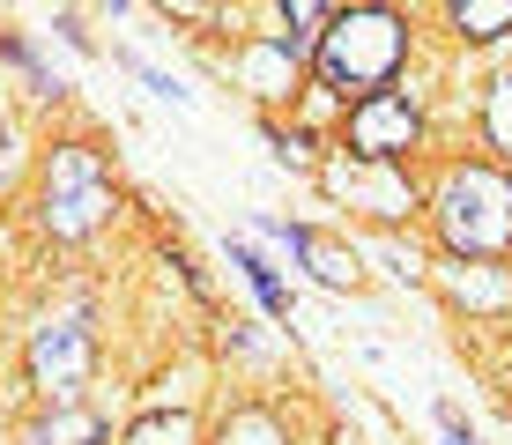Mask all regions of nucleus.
Masks as SVG:
<instances>
[{"mask_svg":"<svg viewBox=\"0 0 512 445\" xmlns=\"http://www.w3.org/2000/svg\"><path fill=\"white\" fill-rule=\"evenodd\" d=\"M401 60H409V23H401L394 8H334L320 52H312V67H320V82L334 97H386L401 75Z\"/></svg>","mask_w":512,"mask_h":445,"instance_id":"obj_1","label":"nucleus"},{"mask_svg":"<svg viewBox=\"0 0 512 445\" xmlns=\"http://www.w3.org/2000/svg\"><path fill=\"white\" fill-rule=\"evenodd\" d=\"M438 230H446L453 253L498 260L512 245V178H498L490 164L446 171V186H438Z\"/></svg>","mask_w":512,"mask_h":445,"instance_id":"obj_2","label":"nucleus"},{"mask_svg":"<svg viewBox=\"0 0 512 445\" xmlns=\"http://www.w3.org/2000/svg\"><path fill=\"white\" fill-rule=\"evenodd\" d=\"M112 216V171L90 141H60L45 156V193H38V223L52 238H90Z\"/></svg>","mask_w":512,"mask_h":445,"instance_id":"obj_3","label":"nucleus"},{"mask_svg":"<svg viewBox=\"0 0 512 445\" xmlns=\"http://www.w3.org/2000/svg\"><path fill=\"white\" fill-rule=\"evenodd\" d=\"M90 364H97V334L82 312H60L45 319L38 334H30V386H38L45 401L75 408V394L90 386Z\"/></svg>","mask_w":512,"mask_h":445,"instance_id":"obj_4","label":"nucleus"},{"mask_svg":"<svg viewBox=\"0 0 512 445\" xmlns=\"http://www.w3.org/2000/svg\"><path fill=\"white\" fill-rule=\"evenodd\" d=\"M416 141H423V119H416V104L401 97V89L349 104V149H357L364 164H401Z\"/></svg>","mask_w":512,"mask_h":445,"instance_id":"obj_5","label":"nucleus"},{"mask_svg":"<svg viewBox=\"0 0 512 445\" xmlns=\"http://www.w3.org/2000/svg\"><path fill=\"white\" fill-rule=\"evenodd\" d=\"M275 238L312 267V282H327V290H357V253H342L334 238H320V230H275Z\"/></svg>","mask_w":512,"mask_h":445,"instance_id":"obj_6","label":"nucleus"},{"mask_svg":"<svg viewBox=\"0 0 512 445\" xmlns=\"http://www.w3.org/2000/svg\"><path fill=\"white\" fill-rule=\"evenodd\" d=\"M30 445H104V416H90V408H52L38 431H30Z\"/></svg>","mask_w":512,"mask_h":445,"instance_id":"obj_7","label":"nucleus"},{"mask_svg":"<svg viewBox=\"0 0 512 445\" xmlns=\"http://www.w3.org/2000/svg\"><path fill=\"white\" fill-rule=\"evenodd\" d=\"M245 75H253V89H260V97H282V89L297 82V60H290V52H282V45L268 38V45H253V52H245Z\"/></svg>","mask_w":512,"mask_h":445,"instance_id":"obj_8","label":"nucleus"},{"mask_svg":"<svg viewBox=\"0 0 512 445\" xmlns=\"http://www.w3.org/2000/svg\"><path fill=\"white\" fill-rule=\"evenodd\" d=\"M216 445H290V438H282V423L268 416V408H231Z\"/></svg>","mask_w":512,"mask_h":445,"instance_id":"obj_9","label":"nucleus"},{"mask_svg":"<svg viewBox=\"0 0 512 445\" xmlns=\"http://www.w3.org/2000/svg\"><path fill=\"white\" fill-rule=\"evenodd\" d=\"M231 260H238V275H245V282H253V290H260V305H268L275 319H290V290H282V282H275V267L260 260V253H253V245H245V238L231 245Z\"/></svg>","mask_w":512,"mask_h":445,"instance_id":"obj_10","label":"nucleus"},{"mask_svg":"<svg viewBox=\"0 0 512 445\" xmlns=\"http://www.w3.org/2000/svg\"><path fill=\"white\" fill-rule=\"evenodd\" d=\"M453 30H461V38H498V30H512V0H461V8H453Z\"/></svg>","mask_w":512,"mask_h":445,"instance_id":"obj_11","label":"nucleus"},{"mask_svg":"<svg viewBox=\"0 0 512 445\" xmlns=\"http://www.w3.org/2000/svg\"><path fill=\"white\" fill-rule=\"evenodd\" d=\"M483 134H490V149H505L512 156V67L498 82H490V104H483Z\"/></svg>","mask_w":512,"mask_h":445,"instance_id":"obj_12","label":"nucleus"},{"mask_svg":"<svg viewBox=\"0 0 512 445\" xmlns=\"http://www.w3.org/2000/svg\"><path fill=\"white\" fill-rule=\"evenodd\" d=\"M127 445H193V423L171 408V416H141L134 431H127Z\"/></svg>","mask_w":512,"mask_h":445,"instance_id":"obj_13","label":"nucleus"},{"mask_svg":"<svg viewBox=\"0 0 512 445\" xmlns=\"http://www.w3.org/2000/svg\"><path fill=\"white\" fill-rule=\"evenodd\" d=\"M8 171H15V141L0 134V178H8Z\"/></svg>","mask_w":512,"mask_h":445,"instance_id":"obj_14","label":"nucleus"}]
</instances>
